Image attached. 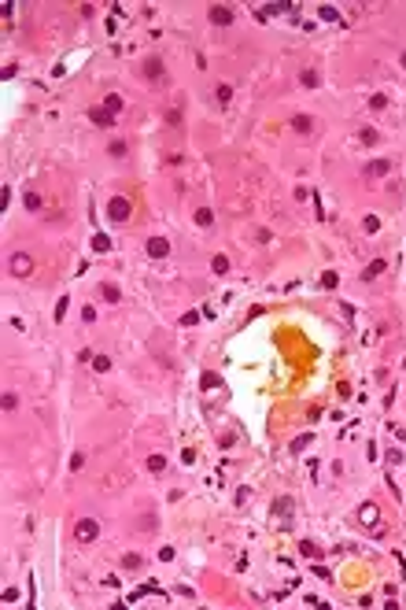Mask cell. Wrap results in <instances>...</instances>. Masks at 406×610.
Listing matches in <instances>:
<instances>
[{
	"mask_svg": "<svg viewBox=\"0 0 406 610\" xmlns=\"http://www.w3.org/2000/svg\"><path fill=\"white\" fill-rule=\"evenodd\" d=\"M74 536H78V544H92L100 536V522H92V518H81L78 525H74Z\"/></svg>",
	"mask_w": 406,
	"mask_h": 610,
	"instance_id": "6da1fadb",
	"label": "cell"
},
{
	"mask_svg": "<svg viewBox=\"0 0 406 610\" xmlns=\"http://www.w3.org/2000/svg\"><path fill=\"white\" fill-rule=\"evenodd\" d=\"M107 218L111 222H126L129 218V200L126 196H111L107 200Z\"/></svg>",
	"mask_w": 406,
	"mask_h": 610,
	"instance_id": "7a4b0ae2",
	"label": "cell"
},
{
	"mask_svg": "<svg viewBox=\"0 0 406 610\" xmlns=\"http://www.w3.org/2000/svg\"><path fill=\"white\" fill-rule=\"evenodd\" d=\"M144 252H148L152 259H166V256H170V240H166V237H148Z\"/></svg>",
	"mask_w": 406,
	"mask_h": 610,
	"instance_id": "3957f363",
	"label": "cell"
},
{
	"mask_svg": "<svg viewBox=\"0 0 406 610\" xmlns=\"http://www.w3.org/2000/svg\"><path fill=\"white\" fill-rule=\"evenodd\" d=\"M30 270H33V259L26 256V252H15V256H11V274L15 278H26Z\"/></svg>",
	"mask_w": 406,
	"mask_h": 610,
	"instance_id": "277c9868",
	"label": "cell"
},
{
	"mask_svg": "<svg viewBox=\"0 0 406 610\" xmlns=\"http://www.w3.org/2000/svg\"><path fill=\"white\" fill-rule=\"evenodd\" d=\"M207 15H211L214 26H229L233 22V8H225V4H211V12H207Z\"/></svg>",
	"mask_w": 406,
	"mask_h": 610,
	"instance_id": "5b68a950",
	"label": "cell"
},
{
	"mask_svg": "<svg viewBox=\"0 0 406 610\" xmlns=\"http://www.w3.org/2000/svg\"><path fill=\"white\" fill-rule=\"evenodd\" d=\"M358 522L373 529V525L381 522V510H377V503H362V506H358Z\"/></svg>",
	"mask_w": 406,
	"mask_h": 610,
	"instance_id": "8992f818",
	"label": "cell"
},
{
	"mask_svg": "<svg viewBox=\"0 0 406 610\" xmlns=\"http://www.w3.org/2000/svg\"><path fill=\"white\" fill-rule=\"evenodd\" d=\"M89 118L96 122V126H111V122H115V111L100 104V108H89Z\"/></svg>",
	"mask_w": 406,
	"mask_h": 610,
	"instance_id": "52a82bcc",
	"label": "cell"
},
{
	"mask_svg": "<svg viewBox=\"0 0 406 610\" xmlns=\"http://www.w3.org/2000/svg\"><path fill=\"white\" fill-rule=\"evenodd\" d=\"M388 170H392L388 159H373V163H366V178H384Z\"/></svg>",
	"mask_w": 406,
	"mask_h": 610,
	"instance_id": "ba28073f",
	"label": "cell"
},
{
	"mask_svg": "<svg viewBox=\"0 0 406 610\" xmlns=\"http://www.w3.org/2000/svg\"><path fill=\"white\" fill-rule=\"evenodd\" d=\"M384 270H388V262H384V259H373V262H370V266H366V270H362V281H373V278H381V274H384Z\"/></svg>",
	"mask_w": 406,
	"mask_h": 610,
	"instance_id": "9c48e42d",
	"label": "cell"
},
{
	"mask_svg": "<svg viewBox=\"0 0 406 610\" xmlns=\"http://www.w3.org/2000/svg\"><path fill=\"white\" fill-rule=\"evenodd\" d=\"M144 78H152V82L163 78V60H155V56H152V60H144Z\"/></svg>",
	"mask_w": 406,
	"mask_h": 610,
	"instance_id": "30bf717a",
	"label": "cell"
},
{
	"mask_svg": "<svg viewBox=\"0 0 406 610\" xmlns=\"http://www.w3.org/2000/svg\"><path fill=\"white\" fill-rule=\"evenodd\" d=\"M292 130H296V134H314V118L310 115H296L292 118Z\"/></svg>",
	"mask_w": 406,
	"mask_h": 610,
	"instance_id": "8fae6325",
	"label": "cell"
},
{
	"mask_svg": "<svg viewBox=\"0 0 406 610\" xmlns=\"http://www.w3.org/2000/svg\"><path fill=\"white\" fill-rule=\"evenodd\" d=\"M273 514H277V518H285V514H288V518H292V500H288V496H277V500H273Z\"/></svg>",
	"mask_w": 406,
	"mask_h": 610,
	"instance_id": "7c38bea8",
	"label": "cell"
},
{
	"mask_svg": "<svg viewBox=\"0 0 406 610\" xmlns=\"http://www.w3.org/2000/svg\"><path fill=\"white\" fill-rule=\"evenodd\" d=\"M211 270H214V274H229V256H214L211 259Z\"/></svg>",
	"mask_w": 406,
	"mask_h": 610,
	"instance_id": "4fadbf2b",
	"label": "cell"
},
{
	"mask_svg": "<svg viewBox=\"0 0 406 610\" xmlns=\"http://www.w3.org/2000/svg\"><path fill=\"white\" fill-rule=\"evenodd\" d=\"M318 15H322L325 22H340V12H336L333 4H322V8H318Z\"/></svg>",
	"mask_w": 406,
	"mask_h": 610,
	"instance_id": "5bb4252c",
	"label": "cell"
},
{
	"mask_svg": "<svg viewBox=\"0 0 406 610\" xmlns=\"http://www.w3.org/2000/svg\"><path fill=\"white\" fill-rule=\"evenodd\" d=\"M211 222H214V211H211V208H200V211H196V226H211Z\"/></svg>",
	"mask_w": 406,
	"mask_h": 610,
	"instance_id": "9a60e30c",
	"label": "cell"
},
{
	"mask_svg": "<svg viewBox=\"0 0 406 610\" xmlns=\"http://www.w3.org/2000/svg\"><path fill=\"white\" fill-rule=\"evenodd\" d=\"M111 248V237L107 233H96V237H92V252H107Z\"/></svg>",
	"mask_w": 406,
	"mask_h": 610,
	"instance_id": "2e32d148",
	"label": "cell"
},
{
	"mask_svg": "<svg viewBox=\"0 0 406 610\" xmlns=\"http://www.w3.org/2000/svg\"><path fill=\"white\" fill-rule=\"evenodd\" d=\"M100 292H103V300H107V304H118V300H122V292H118V285H103V288H100Z\"/></svg>",
	"mask_w": 406,
	"mask_h": 610,
	"instance_id": "e0dca14e",
	"label": "cell"
},
{
	"mask_svg": "<svg viewBox=\"0 0 406 610\" xmlns=\"http://www.w3.org/2000/svg\"><path fill=\"white\" fill-rule=\"evenodd\" d=\"M148 470H152V474H163V470H166V458H163V455H152V458H148Z\"/></svg>",
	"mask_w": 406,
	"mask_h": 610,
	"instance_id": "ac0fdd59",
	"label": "cell"
},
{
	"mask_svg": "<svg viewBox=\"0 0 406 610\" xmlns=\"http://www.w3.org/2000/svg\"><path fill=\"white\" fill-rule=\"evenodd\" d=\"M299 551H303L307 558H314V562L322 558V551H318V548H314V544H310V540H303V544H299Z\"/></svg>",
	"mask_w": 406,
	"mask_h": 610,
	"instance_id": "d6986e66",
	"label": "cell"
},
{
	"mask_svg": "<svg viewBox=\"0 0 406 610\" xmlns=\"http://www.w3.org/2000/svg\"><path fill=\"white\" fill-rule=\"evenodd\" d=\"M92 370H96V374H107V370H111V359H107V355H96V359H92Z\"/></svg>",
	"mask_w": 406,
	"mask_h": 610,
	"instance_id": "ffe728a7",
	"label": "cell"
},
{
	"mask_svg": "<svg viewBox=\"0 0 406 610\" xmlns=\"http://www.w3.org/2000/svg\"><path fill=\"white\" fill-rule=\"evenodd\" d=\"M336 285H340L336 270H325V274H322V288H336Z\"/></svg>",
	"mask_w": 406,
	"mask_h": 610,
	"instance_id": "44dd1931",
	"label": "cell"
},
{
	"mask_svg": "<svg viewBox=\"0 0 406 610\" xmlns=\"http://www.w3.org/2000/svg\"><path fill=\"white\" fill-rule=\"evenodd\" d=\"M362 230H366V233H377V230H381V218H377V214H366Z\"/></svg>",
	"mask_w": 406,
	"mask_h": 610,
	"instance_id": "7402d4cb",
	"label": "cell"
},
{
	"mask_svg": "<svg viewBox=\"0 0 406 610\" xmlns=\"http://www.w3.org/2000/svg\"><path fill=\"white\" fill-rule=\"evenodd\" d=\"M358 140H362V144H377L381 137H377V130H370V126H366L362 134H358Z\"/></svg>",
	"mask_w": 406,
	"mask_h": 610,
	"instance_id": "603a6c76",
	"label": "cell"
},
{
	"mask_svg": "<svg viewBox=\"0 0 406 610\" xmlns=\"http://www.w3.org/2000/svg\"><path fill=\"white\" fill-rule=\"evenodd\" d=\"M214 96H218V104H229V100H233V89H229V86H218V89H214Z\"/></svg>",
	"mask_w": 406,
	"mask_h": 610,
	"instance_id": "cb8c5ba5",
	"label": "cell"
},
{
	"mask_svg": "<svg viewBox=\"0 0 406 610\" xmlns=\"http://www.w3.org/2000/svg\"><path fill=\"white\" fill-rule=\"evenodd\" d=\"M103 108H111V111L118 115V111H122V96H118V92H111V96L103 100Z\"/></svg>",
	"mask_w": 406,
	"mask_h": 610,
	"instance_id": "d4e9b609",
	"label": "cell"
},
{
	"mask_svg": "<svg viewBox=\"0 0 406 610\" xmlns=\"http://www.w3.org/2000/svg\"><path fill=\"white\" fill-rule=\"evenodd\" d=\"M200 384H203V388H218L222 378H218V374H203V381H200Z\"/></svg>",
	"mask_w": 406,
	"mask_h": 610,
	"instance_id": "484cf974",
	"label": "cell"
},
{
	"mask_svg": "<svg viewBox=\"0 0 406 610\" xmlns=\"http://www.w3.org/2000/svg\"><path fill=\"white\" fill-rule=\"evenodd\" d=\"M310 440H314V436H310V433H303V436H296V440H292V452H303V448L310 444Z\"/></svg>",
	"mask_w": 406,
	"mask_h": 610,
	"instance_id": "4316f807",
	"label": "cell"
},
{
	"mask_svg": "<svg viewBox=\"0 0 406 610\" xmlns=\"http://www.w3.org/2000/svg\"><path fill=\"white\" fill-rule=\"evenodd\" d=\"M299 78H303V86H307V89H314V86H318V70H303Z\"/></svg>",
	"mask_w": 406,
	"mask_h": 610,
	"instance_id": "83f0119b",
	"label": "cell"
},
{
	"mask_svg": "<svg viewBox=\"0 0 406 610\" xmlns=\"http://www.w3.org/2000/svg\"><path fill=\"white\" fill-rule=\"evenodd\" d=\"M122 566L126 570H140V555H122Z\"/></svg>",
	"mask_w": 406,
	"mask_h": 610,
	"instance_id": "f1b7e54d",
	"label": "cell"
},
{
	"mask_svg": "<svg viewBox=\"0 0 406 610\" xmlns=\"http://www.w3.org/2000/svg\"><path fill=\"white\" fill-rule=\"evenodd\" d=\"M67 307H70V300H67V296H59V304H55V322L67 314Z\"/></svg>",
	"mask_w": 406,
	"mask_h": 610,
	"instance_id": "f546056e",
	"label": "cell"
},
{
	"mask_svg": "<svg viewBox=\"0 0 406 610\" xmlns=\"http://www.w3.org/2000/svg\"><path fill=\"white\" fill-rule=\"evenodd\" d=\"M18 407V396L15 392H4V410H15Z\"/></svg>",
	"mask_w": 406,
	"mask_h": 610,
	"instance_id": "4dcf8cb0",
	"label": "cell"
},
{
	"mask_svg": "<svg viewBox=\"0 0 406 610\" xmlns=\"http://www.w3.org/2000/svg\"><path fill=\"white\" fill-rule=\"evenodd\" d=\"M26 208L37 211V208H41V196H37V192H26Z\"/></svg>",
	"mask_w": 406,
	"mask_h": 610,
	"instance_id": "1f68e13d",
	"label": "cell"
},
{
	"mask_svg": "<svg viewBox=\"0 0 406 610\" xmlns=\"http://www.w3.org/2000/svg\"><path fill=\"white\" fill-rule=\"evenodd\" d=\"M200 322V311H188V314H181V326H196Z\"/></svg>",
	"mask_w": 406,
	"mask_h": 610,
	"instance_id": "d6a6232c",
	"label": "cell"
},
{
	"mask_svg": "<svg viewBox=\"0 0 406 610\" xmlns=\"http://www.w3.org/2000/svg\"><path fill=\"white\" fill-rule=\"evenodd\" d=\"M81 462H85V455H81V452H74V455H70V462H67V466H70V470H81Z\"/></svg>",
	"mask_w": 406,
	"mask_h": 610,
	"instance_id": "836d02e7",
	"label": "cell"
},
{
	"mask_svg": "<svg viewBox=\"0 0 406 610\" xmlns=\"http://www.w3.org/2000/svg\"><path fill=\"white\" fill-rule=\"evenodd\" d=\"M111 156H126V140H111Z\"/></svg>",
	"mask_w": 406,
	"mask_h": 610,
	"instance_id": "e575fe53",
	"label": "cell"
},
{
	"mask_svg": "<svg viewBox=\"0 0 406 610\" xmlns=\"http://www.w3.org/2000/svg\"><path fill=\"white\" fill-rule=\"evenodd\" d=\"M370 108H373V111H381V108H388V96H373V100H370Z\"/></svg>",
	"mask_w": 406,
	"mask_h": 610,
	"instance_id": "d590c367",
	"label": "cell"
},
{
	"mask_svg": "<svg viewBox=\"0 0 406 610\" xmlns=\"http://www.w3.org/2000/svg\"><path fill=\"white\" fill-rule=\"evenodd\" d=\"M403 67H406V52H403Z\"/></svg>",
	"mask_w": 406,
	"mask_h": 610,
	"instance_id": "8d00e7d4",
	"label": "cell"
}]
</instances>
